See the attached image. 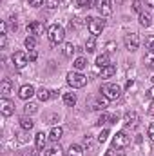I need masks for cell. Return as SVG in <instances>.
Returning <instances> with one entry per match:
<instances>
[{"label":"cell","mask_w":154,"mask_h":156,"mask_svg":"<svg viewBox=\"0 0 154 156\" xmlns=\"http://www.w3.org/2000/svg\"><path fill=\"white\" fill-rule=\"evenodd\" d=\"M147 94H149V96L154 100V87H151V89H149V93H147Z\"/></svg>","instance_id":"c3c4849f"},{"label":"cell","mask_w":154,"mask_h":156,"mask_svg":"<svg viewBox=\"0 0 154 156\" xmlns=\"http://www.w3.org/2000/svg\"><path fill=\"white\" fill-rule=\"evenodd\" d=\"M33 94H37V91H35V87L31 83H26V85H22L18 89V98H22V100H29Z\"/></svg>","instance_id":"9c48e42d"},{"label":"cell","mask_w":154,"mask_h":156,"mask_svg":"<svg viewBox=\"0 0 154 156\" xmlns=\"http://www.w3.org/2000/svg\"><path fill=\"white\" fill-rule=\"evenodd\" d=\"M45 156H64V149L60 147V144H54L45 151Z\"/></svg>","instance_id":"e0dca14e"},{"label":"cell","mask_w":154,"mask_h":156,"mask_svg":"<svg viewBox=\"0 0 154 156\" xmlns=\"http://www.w3.org/2000/svg\"><path fill=\"white\" fill-rule=\"evenodd\" d=\"M145 4H147L149 7H154V0H145Z\"/></svg>","instance_id":"681fc988"},{"label":"cell","mask_w":154,"mask_h":156,"mask_svg":"<svg viewBox=\"0 0 154 156\" xmlns=\"http://www.w3.org/2000/svg\"><path fill=\"white\" fill-rule=\"evenodd\" d=\"M20 127H22L24 131H31V129L35 127V122L31 120V116H27V115H24V116L20 118Z\"/></svg>","instance_id":"4fadbf2b"},{"label":"cell","mask_w":154,"mask_h":156,"mask_svg":"<svg viewBox=\"0 0 154 156\" xmlns=\"http://www.w3.org/2000/svg\"><path fill=\"white\" fill-rule=\"evenodd\" d=\"M123 122H125V125H136V123H138V113H136V111H129V113H125Z\"/></svg>","instance_id":"9a60e30c"},{"label":"cell","mask_w":154,"mask_h":156,"mask_svg":"<svg viewBox=\"0 0 154 156\" xmlns=\"http://www.w3.org/2000/svg\"><path fill=\"white\" fill-rule=\"evenodd\" d=\"M129 144H131V138L125 133H116V136L113 138V147H116V149H123Z\"/></svg>","instance_id":"8992f818"},{"label":"cell","mask_w":154,"mask_h":156,"mask_svg":"<svg viewBox=\"0 0 154 156\" xmlns=\"http://www.w3.org/2000/svg\"><path fill=\"white\" fill-rule=\"evenodd\" d=\"M132 9L142 15V13H143V9H142V0H134V2H132Z\"/></svg>","instance_id":"d6a6232c"},{"label":"cell","mask_w":154,"mask_h":156,"mask_svg":"<svg viewBox=\"0 0 154 156\" xmlns=\"http://www.w3.org/2000/svg\"><path fill=\"white\" fill-rule=\"evenodd\" d=\"M45 7L47 9H56L58 7V0H45Z\"/></svg>","instance_id":"d590c367"},{"label":"cell","mask_w":154,"mask_h":156,"mask_svg":"<svg viewBox=\"0 0 154 156\" xmlns=\"http://www.w3.org/2000/svg\"><path fill=\"white\" fill-rule=\"evenodd\" d=\"M56 120H60V118L58 116H51V122H49V123H56Z\"/></svg>","instance_id":"f907efd6"},{"label":"cell","mask_w":154,"mask_h":156,"mask_svg":"<svg viewBox=\"0 0 154 156\" xmlns=\"http://www.w3.org/2000/svg\"><path fill=\"white\" fill-rule=\"evenodd\" d=\"M47 37H49V40H51L53 45H58V44H62L64 38H65V29H64L60 24H53V26L47 29Z\"/></svg>","instance_id":"6da1fadb"},{"label":"cell","mask_w":154,"mask_h":156,"mask_svg":"<svg viewBox=\"0 0 154 156\" xmlns=\"http://www.w3.org/2000/svg\"><path fill=\"white\" fill-rule=\"evenodd\" d=\"M47 138H49V134H44V133H38V134L35 136V145H37V149H38V151H42V149L45 147Z\"/></svg>","instance_id":"8fae6325"},{"label":"cell","mask_w":154,"mask_h":156,"mask_svg":"<svg viewBox=\"0 0 154 156\" xmlns=\"http://www.w3.org/2000/svg\"><path fill=\"white\" fill-rule=\"evenodd\" d=\"M24 44H26V47H27L29 51H33V49L37 47V38H35V37H27V38L24 40Z\"/></svg>","instance_id":"f1b7e54d"},{"label":"cell","mask_w":154,"mask_h":156,"mask_svg":"<svg viewBox=\"0 0 154 156\" xmlns=\"http://www.w3.org/2000/svg\"><path fill=\"white\" fill-rule=\"evenodd\" d=\"M98 13L102 15V16H111V13H113V7H111V0H107L105 4H102L100 7H98Z\"/></svg>","instance_id":"ffe728a7"},{"label":"cell","mask_w":154,"mask_h":156,"mask_svg":"<svg viewBox=\"0 0 154 156\" xmlns=\"http://www.w3.org/2000/svg\"><path fill=\"white\" fill-rule=\"evenodd\" d=\"M145 47H147L149 51H154V35H149V37L145 38Z\"/></svg>","instance_id":"4dcf8cb0"},{"label":"cell","mask_w":154,"mask_h":156,"mask_svg":"<svg viewBox=\"0 0 154 156\" xmlns=\"http://www.w3.org/2000/svg\"><path fill=\"white\" fill-rule=\"evenodd\" d=\"M114 47H116L114 42H109V44H107V53H113V51H116Z\"/></svg>","instance_id":"7bdbcfd3"},{"label":"cell","mask_w":154,"mask_h":156,"mask_svg":"<svg viewBox=\"0 0 154 156\" xmlns=\"http://www.w3.org/2000/svg\"><path fill=\"white\" fill-rule=\"evenodd\" d=\"M107 105H109V98H105V96L102 94V96H100V98L93 104V109H96V111H103Z\"/></svg>","instance_id":"5bb4252c"},{"label":"cell","mask_w":154,"mask_h":156,"mask_svg":"<svg viewBox=\"0 0 154 156\" xmlns=\"http://www.w3.org/2000/svg\"><path fill=\"white\" fill-rule=\"evenodd\" d=\"M116 73V66L113 64H109V66H105L103 69H102V73H100V78H111L113 75Z\"/></svg>","instance_id":"7402d4cb"},{"label":"cell","mask_w":154,"mask_h":156,"mask_svg":"<svg viewBox=\"0 0 154 156\" xmlns=\"http://www.w3.org/2000/svg\"><path fill=\"white\" fill-rule=\"evenodd\" d=\"M105 156H113V151L109 149V151H105Z\"/></svg>","instance_id":"816d5d0a"},{"label":"cell","mask_w":154,"mask_h":156,"mask_svg":"<svg viewBox=\"0 0 154 156\" xmlns=\"http://www.w3.org/2000/svg\"><path fill=\"white\" fill-rule=\"evenodd\" d=\"M7 40H5V35H0V47H5Z\"/></svg>","instance_id":"ee69618b"},{"label":"cell","mask_w":154,"mask_h":156,"mask_svg":"<svg viewBox=\"0 0 154 156\" xmlns=\"http://www.w3.org/2000/svg\"><path fill=\"white\" fill-rule=\"evenodd\" d=\"M78 102L76 94L75 93H64V104L67 105V107H75Z\"/></svg>","instance_id":"2e32d148"},{"label":"cell","mask_w":154,"mask_h":156,"mask_svg":"<svg viewBox=\"0 0 154 156\" xmlns=\"http://www.w3.org/2000/svg\"><path fill=\"white\" fill-rule=\"evenodd\" d=\"M96 49V37H91V38H87V42H85V51L87 53H93Z\"/></svg>","instance_id":"484cf974"},{"label":"cell","mask_w":154,"mask_h":156,"mask_svg":"<svg viewBox=\"0 0 154 156\" xmlns=\"http://www.w3.org/2000/svg\"><path fill=\"white\" fill-rule=\"evenodd\" d=\"M18 140H20L22 144H24V142H27V138H26V133H20V134H18Z\"/></svg>","instance_id":"f6af8a7d"},{"label":"cell","mask_w":154,"mask_h":156,"mask_svg":"<svg viewBox=\"0 0 154 156\" xmlns=\"http://www.w3.org/2000/svg\"><path fill=\"white\" fill-rule=\"evenodd\" d=\"M20 156H38V149H26V151H20Z\"/></svg>","instance_id":"1f68e13d"},{"label":"cell","mask_w":154,"mask_h":156,"mask_svg":"<svg viewBox=\"0 0 154 156\" xmlns=\"http://www.w3.org/2000/svg\"><path fill=\"white\" fill-rule=\"evenodd\" d=\"M27 62H29V58H27V55H26V53L16 51V53L13 55V64H15V67H16V69H24V67L27 66Z\"/></svg>","instance_id":"52a82bcc"},{"label":"cell","mask_w":154,"mask_h":156,"mask_svg":"<svg viewBox=\"0 0 154 156\" xmlns=\"http://www.w3.org/2000/svg\"><path fill=\"white\" fill-rule=\"evenodd\" d=\"M143 62H145V66H147V67H154V51H149V53L145 55Z\"/></svg>","instance_id":"83f0119b"},{"label":"cell","mask_w":154,"mask_h":156,"mask_svg":"<svg viewBox=\"0 0 154 156\" xmlns=\"http://www.w3.org/2000/svg\"><path fill=\"white\" fill-rule=\"evenodd\" d=\"M111 118H113L111 115H107V113H102V115H100V118H98V123H100V125H102V123H107Z\"/></svg>","instance_id":"e575fe53"},{"label":"cell","mask_w":154,"mask_h":156,"mask_svg":"<svg viewBox=\"0 0 154 156\" xmlns=\"http://www.w3.org/2000/svg\"><path fill=\"white\" fill-rule=\"evenodd\" d=\"M132 85H134V80H129V82H127V83H125V89H131V87H132Z\"/></svg>","instance_id":"bcb514c9"},{"label":"cell","mask_w":154,"mask_h":156,"mask_svg":"<svg viewBox=\"0 0 154 156\" xmlns=\"http://www.w3.org/2000/svg\"><path fill=\"white\" fill-rule=\"evenodd\" d=\"M5 31H7V22H2L0 24V35H5Z\"/></svg>","instance_id":"b9f144b4"},{"label":"cell","mask_w":154,"mask_h":156,"mask_svg":"<svg viewBox=\"0 0 154 156\" xmlns=\"http://www.w3.org/2000/svg\"><path fill=\"white\" fill-rule=\"evenodd\" d=\"M26 31H27V35H29V37L42 35V33H44V24H42V22H31V24H27Z\"/></svg>","instance_id":"30bf717a"},{"label":"cell","mask_w":154,"mask_h":156,"mask_svg":"<svg viewBox=\"0 0 154 156\" xmlns=\"http://www.w3.org/2000/svg\"><path fill=\"white\" fill-rule=\"evenodd\" d=\"M67 83H69L73 89H82V87H85V83H87V76L82 75L80 71H71V73H67Z\"/></svg>","instance_id":"7a4b0ae2"},{"label":"cell","mask_w":154,"mask_h":156,"mask_svg":"<svg viewBox=\"0 0 154 156\" xmlns=\"http://www.w3.org/2000/svg\"><path fill=\"white\" fill-rule=\"evenodd\" d=\"M44 2H45V0H29V5H33V7H40V5H44Z\"/></svg>","instance_id":"f35d334b"},{"label":"cell","mask_w":154,"mask_h":156,"mask_svg":"<svg viewBox=\"0 0 154 156\" xmlns=\"http://www.w3.org/2000/svg\"><path fill=\"white\" fill-rule=\"evenodd\" d=\"M147 115H151V116H154V100L149 104V107H147Z\"/></svg>","instance_id":"60d3db41"},{"label":"cell","mask_w":154,"mask_h":156,"mask_svg":"<svg viewBox=\"0 0 154 156\" xmlns=\"http://www.w3.org/2000/svg\"><path fill=\"white\" fill-rule=\"evenodd\" d=\"M105 2H107V0H94V5H96V7H100V5H102V4H105Z\"/></svg>","instance_id":"7dc6e473"},{"label":"cell","mask_w":154,"mask_h":156,"mask_svg":"<svg viewBox=\"0 0 154 156\" xmlns=\"http://www.w3.org/2000/svg\"><path fill=\"white\" fill-rule=\"evenodd\" d=\"M78 5L80 7H91L93 5V0H78Z\"/></svg>","instance_id":"74e56055"},{"label":"cell","mask_w":154,"mask_h":156,"mask_svg":"<svg viewBox=\"0 0 154 156\" xmlns=\"http://www.w3.org/2000/svg\"><path fill=\"white\" fill-rule=\"evenodd\" d=\"M0 111H2L4 116H11V115L15 113V104H13L11 100H7L5 96H2V98H0Z\"/></svg>","instance_id":"ba28073f"},{"label":"cell","mask_w":154,"mask_h":156,"mask_svg":"<svg viewBox=\"0 0 154 156\" xmlns=\"http://www.w3.org/2000/svg\"><path fill=\"white\" fill-rule=\"evenodd\" d=\"M51 93H53V91H49V89H45V87H40L38 91H37V96H38L40 102H47V100L51 98Z\"/></svg>","instance_id":"603a6c76"},{"label":"cell","mask_w":154,"mask_h":156,"mask_svg":"<svg viewBox=\"0 0 154 156\" xmlns=\"http://www.w3.org/2000/svg\"><path fill=\"white\" fill-rule=\"evenodd\" d=\"M27 58H29V62H35V60L38 58V53H37V49L29 51V53H27Z\"/></svg>","instance_id":"8d00e7d4"},{"label":"cell","mask_w":154,"mask_h":156,"mask_svg":"<svg viewBox=\"0 0 154 156\" xmlns=\"http://www.w3.org/2000/svg\"><path fill=\"white\" fill-rule=\"evenodd\" d=\"M100 93H102L105 98H109V100H116V98H120V94H121V87H120L118 83H103L102 89H100Z\"/></svg>","instance_id":"3957f363"},{"label":"cell","mask_w":154,"mask_h":156,"mask_svg":"<svg viewBox=\"0 0 154 156\" xmlns=\"http://www.w3.org/2000/svg\"><path fill=\"white\" fill-rule=\"evenodd\" d=\"M38 111V105L37 104H33V102H27L26 105H24V113L27 115V116H31V115H35Z\"/></svg>","instance_id":"cb8c5ba5"},{"label":"cell","mask_w":154,"mask_h":156,"mask_svg":"<svg viewBox=\"0 0 154 156\" xmlns=\"http://www.w3.org/2000/svg\"><path fill=\"white\" fill-rule=\"evenodd\" d=\"M111 64V58H109V53H102V55H98L96 56V66L100 67V69H103L105 66H109Z\"/></svg>","instance_id":"7c38bea8"},{"label":"cell","mask_w":154,"mask_h":156,"mask_svg":"<svg viewBox=\"0 0 154 156\" xmlns=\"http://www.w3.org/2000/svg\"><path fill=\"white\" fill-rule=\"evenodd\" d=\"M73 66H75V69H76V71H82V69H85V67H87V60H85L83 56H78Z\"/></svg>","instance_id":"d4e9b609"},{"label":"cell","mask_w":154,"mask_h":156,"mask_svg":"<svg viewBox=\"0 0 154 156\" xmlns=\"http://www.w3.org/2000/svg\"><path fill=\"white\" fill-rule=\"evenodd\" d=\"M62 134H64V129H62V127H53V129L49 131V140H53V142H60Z\"/></svg>","instance_id":"d6986e66"},{"label":"cell","mask_w":154,"mask_h":156,"mask_svg":"<svg viewBox=\"0 0 154 156\" xmlns=\"http://www.w3.org/2000/svg\"><path fill=\"white\" fill-rule=\"evenodd\" d=\"M140 24H142L143 27H149V26H151V16L145 15V13H142V15H140Z\"/></svg>","instance_id":"f546056e"},{"label":"cell","mask_w":154,"mask_h":156,"mask_svg":"<svg viewBox=\"0 0 154 156\" xmlns=\"http://www.w3.org/2000/svg\"><path fill=\"white\" fill-rule=\"evenodd\" d=\"M87 27H89V31H91L93 37H98V35H102V31H103V27H105V22H103L102 18L89 16V18H87Z\"/></svg>","instance_id":"277c9868"},{"label":"cell","mask_w":154,"mask_h":156,"mask_svg":"<svg viewBox=\"0 0 154 156\" xmlns=\"http://www.w3.org/2000/svg\"><path fill=\"white\" fill-rule=\"evenodd\" d=\"M107 138H109V131H107V129H103V131L98 134V142H100V144H103Z\"/></svg>","instance_id":"836d02e7"},{"label":"cell","mask_w":154,"mask_h":156,"mask_svg":"<svg viewBox=\"0 0 154 156\" xmlns=\"http://www.w3.org/2000/svg\"><path fill=\"white\" fill-rule=\"evenodd\" d=\"M11 87H13L11 80H9V78H4L2 83H0V93H2V96H7V94L11 93Z\"/></svg>","instance_id":"ac0fdd59"},{"label":"cell","mask_w":154,"mask_h":156,"mask_svg":"<svg viewBox=\"0 0 154 156\" xmlns=\"http://www.w3.org/2000/svg\"><path fill=\"white\" fill-rule=\"evenodd\" d=\"M147 134H149V138L154 142V123H151V125H149V131H147Z\"/></svg>","instance_id":"ab89813d"},{"label":"cell","mask_w":154,"mask_h":156,"mask_svg":"<svg viewBox=\"0 0 154 156\" xmlns=\"http://www.w3.org/2000/svg\"><path fill=\"white\" fill-rule=\"evenodd\" d=\"M67 156H83V147L76 145V144H71V147L67 149Z\"/></svg>","instance_id":"44dd1931"},{"label":"cell","mask_w":154,"mask_h":156,"mask_svg":"<svg viewBox=\"0 0 154 156\" xmlns=\"http://www.w3.org/2000/svg\"><path fill=\"white\" fill-rule=\"evenodd\" d=\"M75 51H76V47H75V45H73L71 42H67V44L64 45V56H67V58H71Z\"/></svg>","instance_id":"4316f807"},{"label":"cell","mask_w":154,"mask_h":156,"mask_svg":"<svg viewBox=\"0 0 154 156\" xmlns=\"http://www.w3.org/2000/svg\"><path fill=\"white\" fill-rule=\"evenodd\" d=\"M125 47H127V51H136L138 47H140V37H138V33H129V35H125Z\"/></svg>","instance_id":"5b68a950"}]
</instances>
